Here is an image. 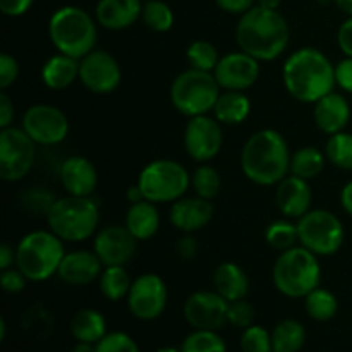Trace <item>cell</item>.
I'll return each instance as SVG.
<instances>
[{
    "mask_svg": "<svg viewBox=\"0 0 352 352\" xmlns=\"http://www.w3.org/2000/svg\"><path fill=\"white\" fill-rule=\"evenodd\" d=\"M79 79V60L57 52L41 65V81L48 89L62 91Z\"/></svg>",
    "mask_w": 352,
    "mask_h": 352,
    "instance_id": "26",
    "label": "cell"
},
{
    "mask_svg": "<svg viewBox=\"0 0 352 352\" xmlns=\"http://www.w3.org/2000/svg\"><path fill=\"white\" fill-rule=\"evenodd\" d=\"M327 160L337 168L352 170V133L342 131L329 136L325 144Z\"/></svg>",
    "mask_w": 352,
    "mask_h": 352,
    "instance_id": "36",
    "label": "cell"
},
{
    "mask_svg": "<svg viewBox=\"0 0 352 352\" xmlns=\"http://www.w3.org/2000/svg\"><path fill=\"white\" fill-rule=\"evenodd\" d=\"M254 316H256V311H254L253 305L250 301H246V299L229 302V313H227L229 325L244 330L253 325Z\"/></svg>",
    "mask_w": 352,
    "mask_h": 352,
    "instance_id": "42",
    "label": "cell"
},
{
    "mask_svg": "<svg viewBox=\"0 0 352 352\" xmlns=\"http://www.w3.org/2000/svg\"><path fill=\"white\" fill-rule=\"evenodd\" d=\"M340 205H342L344 212L352 217V181L347 182L340 191Z\"/></svg>",
    "mask_w": 352,
    "mask_h": 352,
    "instance_id": "52",
    "label": "cell"
},
{
    "mask_svg": "<svg viewBox=\"0 0 352 352\" xmlns=\"http://www.w3.org/2000/svg\"><path fill=\"white\" fill-rule=\"evenodd\" d=\"M260 60L246 52H230L220 57L213 76L222 89L229 91H248L260 79Z\"/></svg>",
    "mask_w": 352,
    "mask_h": 352,
    "instance_id": "18",
    "label": "cell"
},
{
    "mask_svg": "<svg viewBox=\"0 0 352 352\" xmlns=\"http://www.w3.org/2000/svg\"><path fill=\"white\" fill-rule=\"evenodd\" d=\"M184 150L198 164H208L222 150V124L210 116L191 117L184 127Z\"/></svg>",
    "mask_w": 352,
    "mask_h": 352,
    "instance_id": "15",
    "label": "cell"
},
{
    "mask_svg": "<svg viewBox=\"0 0 352 352\" xmlns=\"http://www.w3.org/2000/svg\"><path fill=\"white\" fill-rule=\"evenodd\" d=\"M126 301L134 318L140 322H153L160 318L167 308V284L157 274H141L131 284Z\"/></svg>",
    "mask_w": 352,
    "mask_h": 352,
    "instance_id": "13",
    "label": "cell"
},
{
    "mask_svg": "<svg viewBox=\"0 0 352 352\" xmlns=\"http://www.w3.org/2000/svg\"><path fill=\"white\" fill-rule=\"evenodd\" d=\"M141 0H98L95 9L96 23L110 31H122L141 19Z\"/></svg>",
    "mask_w": 352,
    "mask_h": 352,
    "instance_id": "24",
    "label": "cell"
},
{
    "mask_svg": "<svg viewBox=\"0 0 352 352\" xmlns=\"http://www.w3.org/2000/svg\"><path fill=\"white\" fill-rule=\"evenodd\" d=\"M265 241L270 248L277 251H287L299 244L298 223L287 220H275L265 230Z\"/></svg>",
    "mask_w": 352,
    "mask_h": 352,
    "instance_id": "37",
    "label": "cell"
},
{
    "mask_svg": "<svg viewBox=\"0 0 352 352\" xmlns=\"http://www.w3.org/2000/svg\"><path fill=\"white\" fill-rule=\"evenodd\" d=\"M291 155L284 134L270 127L260 129L248 138L241 150V170L253 184L277 186L291 174Z\"/></svg>",
    "mask_w": 352,
    "mask_h": 352,
    "instance_id": "2",
    "label": "cell"
},
{
    "mask_svg": "<svg viewBox=\"0 0 352 352\" xmlns=\"http://www.w3.org/2000/svg\"><path fill=\"white\" fill-rule=\"evenodd\" d=\"M282 82L292 98L315 105L337 86L336 65L318 48H298L282 65Z\"/></svg>",
    "mask_w": 352,
    "mask_h": 352,
    "instance_id": "1",
    "label": "cell"
},
{
    "mask_svg": "<svg viewBox=\"0 0 352 352\" xmlns=\"http://www.w3.org/2000/svg\"><path fill=\"white\" fill-rule=\"evenodd\" d=\"M96 352H141L136 340L126 332H109L98 344Z\"/></svg>",
    "mask_w": 352,
    "mask_h": 352,
    "instance_id": "41",
    "label": "cell"
},
{
    "mask_svg": "<svg viewBox=\"0 0 352 352\" xmlns=\"http://www.w3.org/2000/svg\"><path fill=\"white\" fill-rule=\"evenodd\" d=\"M227 313H229V301L222 298L215 289L192 292L184 302V318L192 327V330L219 332L229 323Z\"/></svg>",
    "mask_w": 352,
    "mask_h": 352,
    "instance_id": "16",
    "label": "cell"
},
{
    "mask_svg": "<svg viewBox=\"0 0 352 352\" xmlns=\"http://www.w3.org/2000/svg\"><path fill=\"white\" fill-rule=\"evenodd\" d=\"M186 58L192 69L213 72L220 60V54L213 43L206 40H195L186 50Z\"/></svg>",
    "mask_w": 352,
    "mask_h": 352,
    "instance_id": "38",
    "label": "cell"
},
{
    "mask_svg": "<svg viewBox=\"0 0 352 352\" xmlns=\"http://www.w3.org/2000/svg\"><path fill=\"white\" fill-rule=\"evenodd\" d=\"M215 3L223 10V12L243 16L248 10L253 9L256 0H215Z\"/></svg>",
    "mask_w": 352,
    "mask_h": 352,
    "instance_id": "48",
    "label": "cell"
},
{
    "mask_svg": "<svg viewBox=\"0 0 352 352\" xmlns=\"http://www.w3.org/2000/svg\"><path fill=\"white\" fill-rule=\"evenodd\" d=\"M337 45L346 57H352V17H347L337 31Z\"/></svg>",
    "mask_w": 352,
    "mask_h": 352,
    "instance_id": "47",
    "label": "cell"
},
{
    "mask_svg": "<svg viewBox=\"0 0 352 352\" xmlns=\"http://www.w3.org/2000/svg\"><path fill=\"white\" fill-rule=\"evenodd\" d=\"M100 208L91 196L57 198L47 213V226L64 243H82L95 237Z\"/></svg>",
    "mask_w": 352,
    "mask_h": 352,
    "instance_id": "6",
    "label": "cell"
},
{
    "mask_svg": "<svg viewBox=\"0 0 352 352\" xmlns=\"http://www.w3.org/2000/svg\"><path fill=\"white\" fill-rule=\"evenodd\" d=\"M14 116H16L14 102L6 91H2L0 93V129H6V127L12 126Z\"/></svg>",
    "mask_w": 352,
    "mask_h": 352,
    "instance_id": "49",
    "label": "cell"
},
{
    "mask_svg": "<svg viewBox=\"0 0 352 352\" xmlns=\"http://www.w3.org/2000/svg\"><path fill=\"white\" fill-rule=\"evenodd\" d=\"M34 0H0V10L3 16L21 17L33 7Z\"/></svg>",
    "mask_w": 352,
    "mask_h": 352,
    "instance_id": "46",
    "label": "cell"
},
{
    "mask_svg": "<svg viewBox=\"0 0 352 352\" xmlns=\"http://www.w3.org/2000/svg\"><path fill=\"white\" fill-rule=\"evenodd\" d=\"M140 241L126 226H107L93 237V251L103 267H126L134 258Z\"/></svg>",
    "mask_w": 352,
    "mask_h": 352,
    "instance_id": "17",
    "label": "cell"
},
{
    "mask_svg": "<svg viewBox=\"0 0 352 352\" xmlns=\"http://www.w3.org/2000/svg\"><path fill=\"white\" fill-rule=\"evenodd\" d=\"M19 78V62L10 54L0 55V89L6 91Z\"/></svg>",
    "mask_w": 352,
    "mask_h": 352,
    "instance_id": "44",
    "label": "cell"
},
{
    "mask_svg": "<svg viewBox=\"0 0 352 352\" xmlns=\"http://www.w3.org/2000/svg\"><path fill=\"white\" fill-rule=\"evenodd\" d=\"M236 41L239 50L260 62H270L287 50L291 28L278 10L254 6L237 21Z\"/></svg>",
    "mask_w": 352,
    "mask_h": 352,
    "instance_id": "3",
    "label": "cell"
},
{
    "mask_svg": "<svg viewBox=\"0 0 352 352\" xmlns=\"http://www.w3.org/2000/svg\"><path fill=\"white\" fill-rule=\"evenodd\" d=\"M213 289L229 302L246 299L250 292V277L237 263L223 261L213 272Z\"/></svg>",
    "mask_w": 352,
    "mask_h": 352,
    "instance_id": "25",
    "label": "cell"
},
{
    "mask_svg": "<svg viewBox=\"0 0 352 352\" xmlns=\"http://www.w3.org/2000/svg\"><path fill=\"white\" fill-rule=\"evenodd\" d=\"M315 126L327 136L346 131L351 120V105L340 93H329L315 103L313 109Z\"/></svg>",
    "mask_w": 352,
    "mask_h": 352,
    "instance_id": "23",
    "label": "cell"
},
{
    "mask_svg": "<svg viewBox=\"0 0 352 352\" xmlns=\"http://www.w3.org/2000/svg\"><path fill=\"white\" fill-rule=\"evenodd\" d=\"M305 308L309 318L318 323H325L336 318L339 311V301L329 289L316 287L305 298Z\"/></svg>",
    "mask_w": 352,
    "mask_h": 352,
    "instance_id": "33",
    "label": "cell"
},
{
    "mask_svg": "<svg viewBox=\"0 0 352 352\" xmlns=\"http://www.w3.org/2000/svg\"><path fill=\"white\" fill-rule=\"evenodd\" d=\"M124 226L138 241L151 239L160 229V213H158L157 205L148 199L131 203Z\"/></svg>",
    "mask_w": 352,
    "mask_h": 352,
    "instance_id": "27",
    "label": "cell"
},
{
    "mask_svg": "<svg viewBox=\"0 0 352 352\" xmlns=\"http://www.w3.org/2000/svg\"><path fill=\"white\" fill-rule=\"evenodd\" d=\"M239 344L241 352H274L272 332L260 325H251L244 329Z\"/></svg>",
    "mask_w": 352,
    "mask_h": 352,
    "instance_id": "40",
    "label": "cell"
},
{
    "mask_svg": "<svg viewBox=\"0 0 352 352\" xmlns=\"http://www.w3.org/2000/svg\"><path fill=\"white\" fill-rule=\"evenodd\" d=\"M177 253L182 260H195L196 254H198V243H196V239L192 237V234H184V236L177 241Z\"/></svg>",
    "mask_w": 352,
    "mask_h": 352,
    "instance_id": "50",
    "label": "cell"
},
{
    "mask_svg": "<svg viewBox=\"0 0 352 352\" xmlns=\"http://www.w3.org/2000/svg\"><path fill=\"white\" fill-rule=\"evenodd\" d=\"M280 3L282 0H256V6L265 7V9H272V10H278Z\"/></svg>",
    "mask_w": 352,
    "mask_h": 352,
    "instance_id": "56",
    "label": "cell"
},
{
    "mask_svg": "<svg viewBox=\"0 0 352 352\" xmlns=\"http://www.w3.org/2000/svg\"><path fill=\"white\" fill-rule=\"evenodd\" d=\"M336 81L340 89L352 95V57H346L336 65Z\"/></svg>",
    "mask_w": 352,
    "mask_h": 352,
    "instance_id": "45",
    "label": "cell"
},
{
    "mask_svg": "<svg viewBox=\"0 0 352 352\" xmlns=\"http://www.w3.org/2000/svg\"><path fill=\"white\" fill-rule=\"evenodd\" d=\"M48 38L55 50L81 60L96 48V17L78 6L60 7L48 21Z\"/></svg>",
    "mask_w": 352,
    "mask_h": 352,
    "instance_id": "4",
    "label": "cell"
},
{
    "mask_svg": "<svg viewBox=\"0 0 352 352\" xmlns=\"http://www.w3.org/2000/svg\"><path fill=\"white\" fill-rule=\"evenodd\" d=\"M36 160V143L23 127L0 129V177L6 182H19L26 177Z\"/></svg>",
    "mask_w": 352,
    "mask_h": 352,
    "instance_id": "11",
    "label": "cell"
},
{
    "mask_svg": "<svg viewBox=\"0 0 352 352\" xmlns=\"http://www.w3.org/2000/svg\"><path fill=\"white\" fill-rule=\"evenodd\" d=\"M191 188L195 195L205 199H215L222 188V177L219 170L208 164H199L191 174Z\"/></svg>",
    "mask_w": 352,
    "mask_h": 352,
    "instance_id": "35",
    "label": "cell"
},
{
    "mask_svg": "<svg viewBox=\"0 0 352 352\" xmlns=\"http://www.w3.org/2000/svg\"><path fill=\"white\" fill-rule=\"evenodd\" d=\"M72 337L76 342H88V344H98L103 337L109 333L107 330V320L98 309L85 308L74 313L71 320Z\"/></svg>",
    "mask_w": 352,
    "mask_h": 352,
    "instance_id": "29",
    "label": "cell"
},
{
    "mask_svg": "<svg viewBox=\"0 0 352 352\" xmlns=\"http://www.w3.org/2000/svg\"><path fill=\"white\" fill-rule=\"evenodd\" d=\"M64 241L48 230H33L16 244V267L30 282H45L58 272L65 256Z\"/></svg>",
    "mask_w": 352,
    "mask_h": 352,
    "instance_id": "7",
    "label": "cell"
},
{
    "mask_svg": "<svg viewBox=\"0 0 352 352\" xmlns=\"http://www.w3.org/2000/svg\"><path fill=\"white\" fill-rule=\"evenodd\" d=\"M28 277L19 270L17 267L7 268V270H2V275H0V285H2L3 292L7 294H19L26 289Z\"/></svg>",
    "mask_w": 352,
    "mask_h": 352,
    "instance_id": "43",
    "label": "cell"
},
{
    "mask_svg": "<svg viewBox=\"0 0 352 352\" xmlns=\"http://www.w3.org/2000/svg\"><path fill=\"white\" fill-rule=\"evenodd\" d=\"M299 244L316 256H332L346 239L344 223L336 213L316 208L298 219Z\"/></svg>",
    "mask_w": 352,
    "mask_h": 352,
    "instance_id": "10",
    "label": "cell"
},
{
    "mask_svg": "<svg viewBox=\"0 0 352 352\" xmlns=\"http://www.w3.org/2000/svg\"><path fill=\"white\" fill-rule=\"evenodd\" d=\"M71 352H96V344L76 342V346L72 347Z\"/></svg>",
    "mask_w": 352,
    "mask_h": 352,
    "instance_id": "54",
    "label": "cell"
},
{
    "mask_svg": "<svg viewBox=\"0 0 352 352\" xmlns=\"http://www.w3.org/2000/svg\"><path fill=\"white\" fill-rule=\"evenodd\" d=\"M222 88L217 82L213 72L189 67L175 76L170 85L172 107L184 117L208 116L213 112Z\"/></svg>",
    "mask_w": 352,
    "mask_h": 352,
    "instance_id": "8",
    "label": "cell"
},
{
    "mask_svg": "<svg viewBox=\"0 0 352 352\" xmlns=\"http://www.w3.org/2000/svg\"><path fill=\"white\" fill-rule=\"evenodd\" d=\"M215 215V208L210 199L199 198V196H191L174 201L168 210V220L172 227L181 230L182 234H195L198 230L205 229L212 222Z\"/></svg>",
    "mask_w": 352,
    "mask_h": 352,
    "instance_id": "19",
    "label": "cell"
},
{
    "mask_svg": "<svg viewBox=\"0 0 352 352\" xmlns=\"http://www.w3.org/2000/svg\"><path fill=\"white\" fill-rule=\"evenodd\" d=\"M275 289L289 299H305L322 282V265L316 254L301 244L282 251L272 268Z\"/></svg>",
    "mask_w": 352,
    "mask_h": 352,
    "instance_id": "5",
    "label": "cell"
},
{
    "mask_svg": "<svg viewBox=\"0 0 352 352\" xmlns=\"http://www.w3.org/2000/svg\"><path fill=\"white\" fill-rule=\"evenodd\" d=\"M7 337V323L6 318H0V342H3Z\"/></svg>",
    "mask_w": 352,
    "mask_h": 352,
    "instance_id": "57",
    "label": "cell"
},
{
    "mask_svg": "<svg viewBox=\"0 0 352 352\" xmlns=\"http://www.w3.org/2000/svg\"><path fill=\"white\" fill-rule=\"evenodd\" d=\"M133 280L126 272V267H105L98 278V289L109 301H122L129 294Z\"/></svg>",
    "mask_w": 352,
    "mask_h": 352,
    "instance_id": "32",
    "label": "cell"
},
{
    "mask_svg": "<svg viewBox=\"0 0 352 352\" xmlns=\"http://www.w3.org/2000/svg\"><path fill=\"white\" fill-rule=\"evenodd\" d=\"M138 186L144 199L155 203H174L191 188V174L184 165L170 158H160L144 165L138 175Z\"/></svg>",
    "mask_w": 352,
    "mask_h": 352,
    "instance_id": "9",
    "label": "cell"
},
{
    "mask_svg": "<svg viewBox=\"0 0 352 352\" xmlns=\"http://www.w3.org/2000/svg\"><path fill=\"white\" fill-rule=\"evenodd\" d=\"M155 352H181V349H177V347L167 346V347H160V349H157Z\"/></svg>",
    "mask_w": 352,
    "mask_h": 352,
    "instance_id": "58",
    "label": "cell"
},
{
    "mask_svg": "<svg viewBox=\"0 0 352 352\" xmlns=\"http://www.w3.org/2000/svg\"><path fill=\"white\" fill-rule=\"evenodd\" d=\"M179 349L181 352H227V344L213 330H192Z\"/></svg>",
    "mask_w": 352,
    "mask_h": 352,
    "instance_id": "39",
    "label": "cell"
},
{
    "mask_svg": "<svg viewBox=\"0 0 352 352\" xmlns=\"http://www.w3.org/2000/svg\"><path fill=\"white\" fill-rule=\"evenodd\" d=\"M144 26L155 33H167L174 26V10L164 0H148L143 3V12H141Z\"/></svg>",
    "mask_w": 352,
    "mask_h": 352,
    "instance_id": "34",
    "label": "cell"
},
{
    "mask_svg": "<svg viewBox=\"0 0 352 352\" xmlns=\"http://www.w3.org/2000/svg\"><path fill=\"white\" fill-rule=\"evenodd\" d=\"M62 188L71 196H93L98 186V172L91 160L74 155L62 162L58 170Z\"/></svg>",
    "mask_w": 352,
    "mask_h": 352,
    "instance_id": "22",
    "label": "cell"
},
{
    "mask_svg": "<svg viewBox=\"0 0 352 352\" xmlns=\"http://www.w3.org/2000/svg\"><path fill=\"white\" fill-rule=\"evenodd\" d=\"M12 267H16V248L3 241L0 244V270H7Z\"/></svg>",
    "mask_w": 352,
    "mask_h": 352,
    "instance_id": "51",
    "label": "cell"
},
{
    "mask_svg": "<svg viewBox=\"0 0 352 352\" xmlns=\"http://www.w3.org/2000/svg\"><path fill=\"white\" fill-rule=\"evenodd\" d=\"M126 198H127V201H129V203H138V201H143L144 196H143V192H141L140 186L133 184L129 189H127Z\"/></svg>",
    "mask_w": 352,
    "mask_h": 352,
    "instance_id": "53",
    "label": "cell"
},
{
    "mask_svg": "<svg viewBox=\"0 0 352 352\" xmlns=\"http://www.w3.org/2000/svg\"><path fill=\"white\" fill-rule=\"evenodd\" d=\"M21 127L41 146H55L67 138L69 119L64 110L50 103H34L24 112Z\"/></svg>",
    "mask_w": 352,
    "mask_h": 352,
    "instance_id": "12",
    "label": "cell"
},
{
    "mask_svg": "<svg viewBox=\"0 0 352 352\" xmlns=\"http://www.w3.org/2000/svg\"><path fill=\"white\" fill-rule=\"evenodd\" d=\"M325 164V151L315 146H302L291 155V174L305 181H313L322 174Z\"/></svg>",
    "mask_w": 352,
    "mask_h": 352,
    "instance_id": "31",
    "label": "cell"
},
{
    "mask_svg": "<svg viewBox=\"0 0 352 352\" xmlns=\"http://www.w3.org/2000/svg\"><path fill=\"white\" fill-rule=\"evenodd\" d=\"M333 2H336V6L339 7L344 14L352 17V0H333Z\"/></svg>",
    "mask_w": 352,
    "mask_h": 352,
    "instance_id": "55",
    "label": "cell"
},
{
    "mask_svg": "<svg viewBox=\"0 0 352 352\" xmlns=\"http://www.w3.org/2000/svg\"><path fill=\"white\" fill-rule=\"evenodd\" d=\"M251 100L244 91H229L222 89L219 95L215 107H213V117L220 124L226 126H239L250 117Z\"/></svg>",
    "mask_w": 352,
    "mask_h": 352,
    "instance_id": "28",
    "label": "cell"
},
{
    "mask_svg": "<svg viewBox=\"0 0 352 352\" xmlns=\"http://www.w3.org/2000/svg\"><path fill=\"white\" fill-rule=\"evenodd\" d=\"M313 191L309 181L289 174L275 186V205L285 219H301L311 210Z\"/></svg>",
    "mask_w": 352,
    "mask_h": 352,
    "instance_id": "20",
    "label": "cell"
},
{
    "mask_svg": "<svg viewBox=\"0 0 352 352\" xmlns=\"http://www.w3.org/2000/svg\"><path fill=\"white\" fill-rule=\"evenodd\" d=\"M103 268L105 267L95 251L76 250L65 253L57 275L67 285L81 287V285H89L98 280Z\"/></svg>",
    "mask_w": 352,
    "mask_h": 352,
    "instance_id": "21",
    "label": "cell"
},
{
    "mask_svg": "<svg viewBox=\"0 0 352 352\" xmlns=\"http://www.w3.org/2000/svg\"><path fill=\"white\" fill-rule=\"evenodd\" d=\"M306 344V329L294 318L278 322L272 330L274 352H299Z\"/></svg>",
    "mask_w": 352,
    "mask_h": 352,
    "instance_id": "30",
    "label": "cell"
},
{
    "mask_svg": "<svg viewBox=\"0 0 352 352\" xmlns=\"http://www.w3.org/2000/svg\"><path fill=\"white\" fill-rule=\"evenodd\" d=\"M79 81L95 95H110L122 82V69L113 55L95 48L79 60Z\"/></svg>",
    "mask_w": 352,
    "mask_h": 352,
    "instance_id": "14",
    "label": "cell"
}]
</instances>
